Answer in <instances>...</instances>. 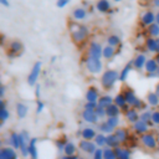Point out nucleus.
Listing matches in <instances>:
<instances>
[{
	"label": "nucleus",
	"mask_w": 159,
	"mask_h": 159,
	"mask_svg": "<svg viewBox=\"0 0 159 159\" xmlns=\"http://www.w3.org/2000/svg\"><path fill=\"white\" fill-rule=\"evenodd\" d=\"M101 86L103 89L106 91H111L114 84L119 81V72L117 70H113V68H108L106 71H103V73L101 75Z\"/></svg>",
	"instance_id": "obj_1"
},
{
	"label": "nucleus",
	"mask_w": 159,
	"mask_h": 159,
	"mask_svg": "<svg viewBox=\"0 0 159 159\" xmlns=\"http://www.w3.org/2000/svg\"><path fill=\"white\" fill-rule=\"evenodd\" d=\"M70 35L75 43H82L89 35V29L86 25L81 24H71L70 25Z\"/></svg>",
	"instance_id": "obj_2"
},
{
	"label": "nucleus",
	"mask_w": 159,
	"mask_h": 159,
	"mask_svg": "<svg viewBox=\"0 0 159 159\" xmlns=\"http://www.w3.org/2000/svg\"><path fill=\"white\" fill-rule=\"evenodd\" d=\"M122 92H123V94H124V97H125V99H127V103L130 106V108H135V109L142 111V112L147 109L148 103H144V102L135 94V92H134L130 87L124 88Z\"/></svg>",
	"instance_id": "obj_3"
},
{
	"label": "nucleus",
	"mask_w": 159,
	"mask_h": 159,
	"mask_svg": "<svg viewBox=\"0 0 159 159\" xmlns=\"http://www.w3.org/2000/svg\"><path fill=\"white\" fill-rule=\"evenodd\" d=\"M84 67L88 73L91 75H99L103 73V62L101 58H96L92 56H87L84 60Z\"/></svg>",
	"instance_id": "obj_4"
},
{
	"label": "nucleus",
	"mask_w": 159,
	"mask_h": 159,
	"mask_svg": "<svg viewBox=\"0 0 159 159\" xmlns=\"http://www.w3.org/2000/svg\"><path fill=\"white\" fill-rule=\"evenodd\" d=\"M139 142H140V145L147 150H158L159 142H158L157 135L152 132H148V133L140 135Z\"/></svg>",
	"instance_id": "obj_5"
},
{
	"label": "nucleus",
	"mask_w": 159,
	"mask_h": 159,
	"mask_svg": "<svg viewBox=\"0 0 159 159\" xmlns=\"http://www.w3.org/2000/svg\"><path fill=\"white\" fill-rule=\"evenodd\" d=\"M24 52V43L19 40H12L9 42L7 45V50H6V55L10 58H15L19 57L21 53Z\"/></svg>",
	"instance_id": "obj_6"
},
{
	"label": "nucleus",
	"mask_w": 159,
	"mask_h": 159,
	"mask_svg": "<svg viewBox=\"0 0 159 159\" xmlns=\"http://www.w3.org/2000/svg\"><path fill=\"white\" fill-rule=\"evenodd\" d=\"M41 70H42V62L41 61H36L32 66V68L30 70V73L27 75V84L29 86H36L37 84V81H39V77L41 75Z\"/></svg>",
	"instance_id": "obj_7"
},
{
	"label": "nucleus",
	"mask_w": 159,
	"mask_h": 159,
	"mask_svg": "<svg viewBox=\"0 0 159 159\" xmlns=\"http://www.w3.org/2000/svg\"><path fill=\"white\" fill-rule=\"evenodd\" d=\"M78 149L88 155H93L94 152L98 149V147L96 145V143L93 140H86V139H81L78 142Z\"/></svg>",
	"instance_id": "obj_8"
},
{
	"label": "nucleus",
	"mask_w": 159,
	"mask_h": 159,
	"mask_svg": "<svg viewBox=\"0 0 159 159\" xmlns=\"http://www.w3.org/2000/svg\"><path fill=\"white\" fill-rule=\"evenodd\" d=\"M155 20H157V14L153 10H145L140 15V24L145 27H149L150 25L155 24Z\"/></svg>",
	"instance_id": "obj_9"
},
{
	"label": "nucleus",
	"mask_w": 159,
	"mask_h": 159,
	"mask_svg": "<svg viewBox=\"0 0 159 159\" xmlns=\"http://www.w3.org/2000/svg\"><path fill=\"white\" fill-rule=\"evenodd\" d=\"M87 52H88V56H92V57H96V58H102L103 46L97 41H92V42H89Z\"/></svg>",
	"instance_id": "obj_10"
},
{
	"label": "nucleus",
	"mask_w": 159,
	"mask_h": 159,
	"mask_svg": "<svg viewBox=\"0 0 159 159\" xmlns=\"http://www.w3.org/2000/svg\"><path fill=\"white\" fill-rule=\"evenodd\" d=\"M81 117L83 119V122H86L87 124H98V116L96 114V111L92 109H83L81 113Z\"/></svg>",
	"instance_id": "obj_11"
},
{
	"label": "nucleus",
	"mask_w": 159,
	"mask_h": 159,
	"mask_svg": "<svg viewBox=\"0 0 159 159\" xmlns=\"http://www.w3.org/2000/svg\"><path fill=\"white\" fill-rule=\"evenodd\" d=\"M101 94H99V91L96 86H89L87 89H86V93H84V99L86 102H98Z\"/></svg>",
	"instance_id": "obj_12"
},
{
	"label": "nucleus",
	"mask_w": 159,
	"mask_h": 159,
	"mask_svg": "<svg viewBox=\"0 0 159 159\" xmlns=\"http://www.w3.org/2000/svg\"><path fill=\"white\" fill-rule=\"evenodd\" d=\"M0 159H19V153L12 147H1L0 148Z\"/></svg>",
	"instance_id": "obj_13"
},
{
	"label": "nucleus",
	"mask_w": 159,
	"mask_h": 159,
	"mask_svg": "<svg viewBox=\"0 0 159 159\" xmlns=\"http://www.w3.org/2000/svg\"><path fill=\"white\" fill-rule=\"evenodd\" d=\"M149 124L148 123H145V122H143V120H138V122H135L134 124H132V129H133V132L137 134V135H143V134H145V133H148L149 132Z\"/></svg>",
	"instance_id": "obj_14"
},
{
	"label": "nucleus",
	"mask_w": 159,
	"mask_h": 159,
	"mask_svg": "<svg viewBox=\"0 0 159 159\" xmlns=\"http://www.w3.org/2000/svg\"><path fill=\"white\" fill-rule=\"evenodd\" d=\"M37 143H39L37 138H31V140L29 143V158L30 159H39L40 158V152H39Z\"/></svg>",
	"instance_id": "obj_15"
},
{
	"label": "nucleus",
	"mask_w": 159,
	"mask_h": 159,
	"mask_svg": "<svg viewBox=\"0 0 159 159\" xmlns=\"http://www.w3.org/2000/svg\"><path fill=\"white\" fill-rule=\"evenodd\" d=\"M147 61H148V58H147V56H145L144 53H137V55L134 56V58L132 60L133 67H134L135 70H138V71L144 70Z\"/></svg>",
	"instance_id": "obj_16"
},
{
	"label": "nucleus",
	"mask_w": 159,
	"mask_h": 159,
	"mask_svg": "<svg viewBox=\"0 0 159 159\" xmlns=\"http://www.w3.org/2000/svg\"><path fill=\"white\" fill-rule=\"evenodd\" d=\"M124 118L129 124H134L135 122H138L140 119V113L138 109L135 108H129L125 113H124Z\"/></svg>",
	"instance_id": "obj_17"
},
{
	"label": "nucleus",
	"mask_w": 159,
	"mask_h": 159,
	"mask_svg": "<svg viewBox=\"0 0 159 159\" xmlns=\"http://www.w3.org/2000/svg\"><path fill=\"white\" fill-rule=\"evenodd\" d=\"M114 134L117 135V138L119 139V142L123 144V143H127L128 140H129V138H130V133H129V130L127 129V128H124V127H118L116 130H114Z\"/></svg>",
	"instance_id": "obj_18"
},
{
	"label": "nucleus",
	"mask_w": 159,
	"mask_h": 159,
	"mask_svg": "<svg viewBox=\"0 0 159 159\" xmlns=\"http://www.w3.org/2000/svg\"><path fill=\"white\" fill-rule=\"evenodd\" d=\"M158 70H159V65H158V62L155 61V58H154V57L148 58V61H147V63H145V67H144L145 73H147V75H153V73H157ZM157 75H158V73H157Z\"/></svg>",
	"instance_id": "obj_19"
},
{
	"label": "nucleus",
	"mask_w": 159,
	"mask_h": 159,
	"mask_svg": "<svg viewBox=\"0 0 159 159\" xmlns=\"http://www.w3.org/2000/svg\"><path fill=\"white\" fill-rule=\"evenodd\" d=\"M97 130L93 127H84L83 129H81V139H86V140H94L96 135H97Z\"/></svg>",
	"instance_id": "obj_20"
},
{
	"label": "nucleus",
	"mask_w": 159,
	"mask_h": 159,
	"mask_svg": "<svg viewBox=\"0 0 159 159\" xmlns=\"http://www.w3.org/2000/svg\"><path fill=\"white\" fill-rule=\"evenodd\" d=\"M96 10L102 12V14H108L112 11V5H111L109 0H97Z\"/></svg>",
	"instance_id": "obj_21"
},
{
	"label": "nucleus",
	"mask_w": 159,
	"mask_h": 159,
	"mask_svg": "<svg viewBox=\"0 0 159 159\" xmlns=\"http://www.w3.org/2000/svg\"><path fill=\"white\" fill-rule=\"evenodd\" d=\"M158 39V37H157ZM157 39L155 37H150L148 36L144 41V47L148 52L150 53H155L157 55V47H158V42H157Z\"/></svg>",
	"instance_id": "obj_22"
},
{
	"label": "nucleus",
	"mask_w": 159,
	"mask_h": 159,
	"mask_svg": "<svg viewBox=\"0 0 159 159\" xmlns=\"http://www.w3.org/2000/svg\"><path fill=\"white\" fill-rule=\"evenodd\" d=\"M15 112H16V116L19 119H24V118H26V116L29 113V107L22 102H17L15 106Z\"/></svg>",
	"instance_id": "obj_23"
},
{
	"label": "nucleus",
	"mask_w": 159,
	"mask_h": 159,
	"mask_svg": "<svg viewBox=\"0 0 159 159\" xmlns=\"http://www.w3.org/2000/svg\"><path fill=\"white\" fill-rule=\"evenodd\" d=\"M133 68H134V67H133V62H132V61L128 62V63H125V66L119 71V82H125L127 78H128V76H129V73L132 72Z\"/></svg>",
	"instance_id": "obj_24"
},
{
	"label": "nucleus",
	"mask_w": 159,
	"mask_h": 159,
	"mask_svg": "<svg viewBox=\"0 0 159 159\" xmlns=\"http://www.w3.org/2000/svg\"><path fill=\"white\" fill-rule=\"evenodd\" d=\"M117 153V159H132V150L125 147H118L116 148Z\"/></svg>",
	"instance_id": "obj_25"
},
{
	"label": "nucleus",
	"mask_w": 159,
	"mask_h": 159,
	"mask_svg": "<svg viewBox=\"0 0 159 159\" xmlns=\"http://www.w3.org/2000/svg\"><path fill=\"white\" fill-rule=\"evenodd\" d=\"M9 145L14 149L19 150L20 148V133L19 132H11L9 135Z\"/></svg>",
	"instance_id": "obj_26"
},
{
	"label": "nucleus",
	"mask_w": 159,
	"mask_h": 159,
	"mask_svg": "<svg viewBox=\"0 0 159 159\" xmlns=\"http://www.w3.org/2000/svg\"><path fill=\"white\" fill-rule=\"evenodd\" d=\"M78 152V144L68 140L63 149V155H77Z\"/></svg>",
	"instance_id": "obj_27"
},
{
	"label": "nucleus",
	"mask_w": 159,
	"mask_h": 159,
	"mask_svg": "<svg viewBox=\"0 0 159 159\" xmlns=\"http://www.w3.org/2000/svg\"><path fill=\"white\" fill-rule=\"evenodd\" d=\"M145 101H147L148 106H150V107H158L159 106V96L154 91H150L147 93Z\"/></svg>",
	"instance_id": "obj_28"
},
{
	"label": "nucleus",
	"mask_w": 159,
	"mask_h": 159,
	"mask_svg": "<svg viewBox=\"0 0 159 159\" xmlns=\"http://www.w3.org/2000/svg\"><path fill=\"white\" fill-rule=\"evenodd\" d=\"M72 17L76 20V21H82L87 17V10L82 6H78L76 7L73 11H72Z\"/></svg>",
	"instance_id": "obj_29"
},
{
	"label": "nucleus",
	"mask_w": 159,
	"mask_h": 159,
	"mask_svg": "<svg viewBox=\"0 0 159 159\" xmlns=\"http://www.w3.org/2000/svg\"><path fill=\"white\" fill-rule=\"evenodd\" d=\"M97 103H98L99 107L107 108V107H109L111 104L114 103V97H112L111 94H102V96L99 97V99H98Z\"/></svg>",
	"instance_id": "obj_30"
},
{
	"label": "nucleus",
	"mask_w": 159,
	"mask_h": 159,
	"mask_svg": "<svg viewBox=\"0 0 159 159\" xmlns=\"http://www.w3.org/2000/svg\"><path fill=\"white\" fill-rule=\"evenodd\" d=\"M0 104H1V109H0V122H1V125L10 118V111L6 108V104H5V101L4 99H0Z\"/></svg>",
	"instance_id": "obj_31"
},
{
	"label": "nucleus",
	"mask_w": 159,
	"mask_h": 159,
	"mask_svg": "<svg viewBox=\"0 0 159 159\" xmlns=\"http://www.w3.org/2000/svg\"><path fill=\"white\" fill-rule=\"evenodd\" d=\"M120 145H122V143L119 142V139L117 138V135H116L114 133L107 135V145H106V147H109V148L116 149V148H118V147H120Z\"/></svg>",
	"instance_id": "obj_32"
},
{
	"label": "nucleus",
	"mask_w": 159,
	"mask_h": 159,
	"mask_svg": "<svg viewBox=\"0 0 159 159\" xmlns=\"http://www.w3.org/2000/svg\"><path fill=\"white\" fill-rule=\"evenodd\" d=\"M116 53H117L116 47H112V46H109V45L103 46V55H102V57H103L104 60H112V58L116 56Z\"/></svg>",
	"instance_id": "obj_33"
},
{
	"label": "nucleus",
	"mask_w": 159,
	"mask_h": 159,
	"mask_svg": "<svg viewBox=\"0 0 159 159\" xmlns=\"http://www.w3.org/2000/svg\"><path fill=\"white\" fill-rule=\"evenodd\" d=\"M106 113H107V118L108 117H119L122 113V109L117 106V104H111L109 107L106 108Z\"/></svg>",
	"instance_id": "obj_34"
},
{
	"label": "nucleus",
	"mask_w": 159,
	"mask_h": 159,
	"mask_svg": "<svg viewBox=\"0 0 159 159\" xmlns=\"http://www.w3.org/2000/svg\"><path fill=\"white\" fill-rule=\"evenodd\" d=\"M120 43H122V39H120V36H118L116 34H112L107 37V45H109L112 47L120 46Z\"/></svg>",
	"instance_id": "obj_35"
},
{
	"label": "nucleus",
	"mask_w": 159,
	"mask_h": 159,
	"mask_svg": "<svg viewBox=\"0 0 159 159\" xmlns=\"http://www.w3.org/2000/svg\"><path fill=\"white\" fill-rule=\"evenodd\" d=\"M114 104H117L120 109L122 108H124L128 103H127V99H125V97H124V94H123V92H119V93H117L116 96H114Z\"/></svg>",
	"instance_id": "obj_36"
},
{
	"label": "nucleus",
	"mask_w": 159,
	"mask_h": 159,
	"mask_svg": "<svg viewBox=\"0 0 159 159\" xmlns=\"http://www.w3.org/2000/svg\"><path fill=\"white\" fill-rule=\"evenodd\" d=\"M93 142L96 143V145H97L98 148H104V147L107 145V135L103 134V133H98V134L96 135V138H94Z\"/></svg>",
	"instance_id": "obj_37"
},
{
	"label": "nucleus",
	"mask_w": 159,
	"mask_h": 159,
	"mask_svg": "<svg viewBox=\"0 0 159 159\" xmlns=\"http://www.w3.org/2000/svg\"><path fill=\"white\" fill-rule=\"evenodd\" d=\"M67 138H66V135H62V137H60V138H57L56 140H55V147H56V149L60 152V153H63V149H65V145L67 144Z\"/></svg>",
	"instance_id": "obj_38"
},
{
	"label": "nucleus",
	"mask_w": 159,
	"mask_h": 159,
	"mask_svg": "<svg viewBox=\"0 0 159 159\" xmlns=\"http://www.w3.org/2000/svg\"><path fill=\"white\" fill-rule=\"evenodd\" d=\"M98 130H99V133H103V134H106V135L114 133V129H112V128L107 124L106 120H103V122H101V123L98 124Z\"/></svg>",
	"instance_id": "obj_39"
},
{
	"label": "nucleus",
	"mask_w": 159,
	"mask_h": 159,
	"mask_svg": "<svg viewBox=\"0 0 159 159\" xmlns=\"http://www.w3.org/2000/svg\"><path fill=\"white\" fill-rule=\"evenodd\" d=\"M103 159H117V153L116 149L104 147L103 148Z\"/></svg>",
	"instance_id": "obj_40"
},
{
	"label": "nucleus",
	"mask_w": 159,
	"mask_h": 159,
	"mask_svg": "<svg viewBox=\"0 0 159 159\" xmlns=\"http://www.w3.org/2000/svg\"><path fill=\"white\" fill-rule=\"evenodd\" d=\"M152 111H149V109H145V111H143V112H140V120H143V122H145V123H148L150 127H153L154 124L152 123Z\"/></svg>",
	"instance_id": "obj_41"
},
{
	"label": "nucleus",
	"mask_w": 159,
	"mask_h": 159,
	"mask_svg": "<svg viewBox=\"0 0 159 159\" xmlns=\"http://www.w3.org/2000/svg\"><path fill=\"white\" fill-rule=\"evenodd\" d=\"M106 122L112 129L116 130L120 124V118L119 117H108V118H106Z\"/></svg>",
	"instance_id": "obj_42"
},
{
	"label": "nucleus",
	"mask_w": 159,
	"mask_h": 159,
	"mask_svg": "<svg viewBox=\"0 0 159 159\" xmlns=\"http://www.w3.org/2000/svg\"><path fill=\"white\" fill-rule=\"evenodd\" d=\"M147 32H148V36L150 37H159V25L155 22L153 25H150L149 27H147Z\"/></svg>",
	"instance_id": "obj_43"
},
{
	"label": "nucleus",
	"mask_w": 159,
	"mask_h": 159,
	"mask_svg": "<svg viewBox=\"0 0 159 159\" xmlns=\"http://www.w3.org/2000/svg\"><path fill=\"white\" fill-rule=\"evenodd\" d=\"M94 111H96V114L98 116V118H99V119H103V118H107V113H106V108H103V107H99V106H97V108H96Z\"/></svg>",
	"instance_id": "obj_44"
},
{
	"label": "nucleus",
	"mask_w": 159,
	"mask_h": 159,
	"mask_svg": "<svg viewBox=\"0 0 159 159\" xmlns=\"http://www.w3.org/2000/svg\"><path fill=\"white\" fill-rule=\"evenodd\" d=\"M43 109H45V103L41 101V99H37L36 101V114L39 116V114H41L42 112H43Z\"/></svg>",
	"instance_id": "obj_45"
},
{
	"label": "nucleus",
	"mask_w": 159,
	"mask_h": 159,
	"mask_svg": "<svg viewBox=\"0 0 159 159\" xmlns=\"http://www.w3.org/2000/svg\"><path fill=\"white\" fill-rule=\"evenodd\" d=\"M152 123L154 125H159V111L158 109L153 111V113H152Z\"/></svg>",
	"instance_id": "obj_46"
},
{
	"label": "nucleus",
	"mask_w": 159,
	"mask_h": 159,
	"mask_svg": "<svg viewBox=\"0 0 159 159\" xmlns=\"http://www.w3.org/2000/svg\"><path fill=\"white\" fill-rule=\"evenodd\" d=\"M97 106H98V103H96V102H86L84 106H83V109H92V111H94L97 108Z\"/></svg>",
	"instance_id": "obj_47"
},
{
	"label": "nucleus",
	"mask_w": 159,
	"mask_h": 159,
	"mask_svg": "<svg viewBox=\"0 0 159 159\" xmlns=\"http://www.w3.org/2000/svg\"><path fill=\"white\" fill-rule=\"evenodd\" d=\"M92 159H103V148H98L92 155Z\"/></svg>",
	"instance_id": "obj_48"
},
{
	"label": "nucleus",
	"mask_w": 159,
	"mask_h": 159,
	"mask_svg": "<svg viewBox=\"0 0 159 159\" xmlns=\"http://www.w3.org/2000/svg\"><path fill=\"white\" fill-rule=\"evenodd\" d=\"M68 2H70L68 0H57V1H56V6H57V7H65Z\"/></svg>",
	"instance_id": "obj_49"
},
{
	"label": "nucleus",
	"mask_w": 159,
	"mask_h": 159,
	"mask_svg": "<svg viewBox=\"0 0 159 159\" xmlns=\"http://www.w3.org/2000/svg\"><path fill=\"white\" fill-rule=\"evenodd\" d=\"M40 94H41V86L37 83V84L35 86V97H36L37 99H40Z\"/></svg>",
	"instance_id": "obj_50"
},
{
	"label": "nucleus",
	"mask_w": 159,
	"mask_h": 159,
	"mask_svg": "<svg viewBox=\"0 0 159 159\" xmlns=\"http://www.w3.org/2000/svg\"><path fill=\"white\" fill-rule=\"evenodd\" d=\"M5 91H6L5 86L1 84V86H0V98H1V99H4V97H5Z\"/></svg>",
	"instance_id": "obj_51"
},
{
	"label": "nucleus",
	"mask_w": 159,
	"mask_h": 159,
	"mask_svg": "<svg viewBox=\"0 0 159 159\" xmlns=\"http://www.w3.org/2000/svg\"><path fill=\"white\" fill-rule=\"evenodd\" d=\"M61 159H80L78 155H62Z\"/></svg>",
	"instance_id": "obj_52"
},
{
	"label": "nucleus",
	"mask_w": 159,
	"mask_h": 159,
	"mask_svg": "<svg viewBox=\"0 0 159 159\" xmlns=\"http://www.w3.org/2000/svg\"><path fill=\"white\" fill-rule=\"evenodd\" d=\"M0 4L2 6H5V7H9L10 6V1L9 0H0Z\"/></svg>",
	"instance_id": "obj_53"
},
{
	"label": "nucleus",
	"mask_w": 159,
	"mask_h": 159,
	"mask_svg": "<svg viewBox=\"0 0 159 159\" xmlns=\"http://www.w3.org/2000/svg\"><path fill=\"white\" fill-rule=\"evenodd\" d=\"M152 6L155 7V9H159V0H152Z\"/></svg>",
	"instance_id": "obj_54"
},
{
	"label": "nucleus",
	"mask_w": 159,
	"mask_h": 159,
	"mask_svg": "<svg viewBox=\"0 0 159 159\" xmlns=\"http://www.w3.org/2000/svg\"><path fill=\"white\" fill-rule=\"evenodd\" d=\"M154 92H155V93H157V94L159 96V82H158V83L155 84V88H154Z\"/></svg>",
	"instance_id": "obj_55"
},
{
	"label": "nucleus",
	"mask_w": 159,
	"mask_h": 159,
	"mask_svg": "<svg viewBox=\"0 0 159 159\" xmlns=\"http://www.w3.org/2000/svg\"><path fill=\"white\" fill-rule=\"evenodd\" d=\"M155 22L159 25V10H158V12H157V20H155Z\"/></svg>",
	"instance_id": "obj_56"
},
{
	"label": "nucleus",
	"mask_w": 159,
	"mask_h": 159,
	"mask_svg": "<svg viewBox=\"0 0 159 159\" xmlns=\"http://www.w3.org/2000/svg\"><path fill=\"white\" fill-rule=\"evenodd\" d=\"M154 58H155V61H157V62H158V65H159V53H157Z\"/></svg>",
	"instance_id": "obj_57"
},
{
	"label": "nucleus",
	"mask_w": 159,
	"mask_h": 159,
	"mask_svg": "<svg viewBox=\"0 0 159 159\" xmlns=\"http://www.w3.org/2000/svg\"><path fill=\"white\" fill-rule=\"evenodd\" d=\"M4 42H5V36H4V35H1V43L4 45Z\"/></svg>",
	"instance_id": "obj_58"
},
{
	"label": "nucleus",
	"mask_w": 159,
	"mask_h": 159,
	"mask_svg": "<svg viewBox=\"0 0 159 159\" xmlns=\"http://www.w3.org/2000/svg\"><path fill=\"white\" fill-rule=\"evenodd\" d=\"M113 1H116V2H119V1H122V0H113Z\"/></svg>",
	"instance_id": "obj_59"
},
{
	"label": "nucleus",
	"mask_w": 159,
	"mask_h": 159,
	"mask_svg": "<svg viewBox=\"0 0 159 159\" xmlns=\"http://www.w3.org/2000/svg\"><path fill=\"white\" fill-rule=\"evenodd\" d=\"M80 159H86V158H83V157H80Z\"/></svg>",
	"instance_id": "obj_60"
},
{
	"label": "nucleus",
	"mask_w": 159,
	"mask_h": 159,
	"mask_svg": "<svg viewBox=\"0 0 159 159\" xmlns=\"http://www.w3.org/2000/svg\"><path fill=\"white\" fill-rule=\"evenodd\" d=\"M157 73H158V77H159V70H158V72H157Z\"/></svg>",
	"instance_id": "obj_61"
},
{
	"label": "nucleus",
	"mask_w": 159,
	"mask_h": 159,
	"mask_svg": "<svg viewBox=\"0 0 159 159\" xmlns=\"http://www.w3.org/2000/svg\"><path fill=\"white\" fill-rule=\"evenodd\" d=\"M158 152H159V145H158Z\"/></svg>",
	"instance_id": "obj_62"
},
{
	"label": "nucleus",
	"mask_w": 159,
	"mask_h": 159,
	"mask_svg": "<svg viewBox=\"0 0 159 159\" xmlns=\"http://www.w3.org/2000/svg\"><path fill=\"white\" fill-rule=\"evenodd\" d=\"M57 159H61V158H57Z\"/></svg>",
	"instance_id": "obj_63"
},
{
	"label": "nucleus",
	"mask_w": 159,
	"mask_h": 159,
	"mask_svg": "<svg viewBox=\"0 0 159 159\" xmlns=\"http://www.w3.org/2000/svg\"><path fill=\"white\" fill-rule=\"evenodd\" d=\"M68 1H71V0H68Z\"/></svg>",
	"instance_id": "obj_64"
}]
</instances>
